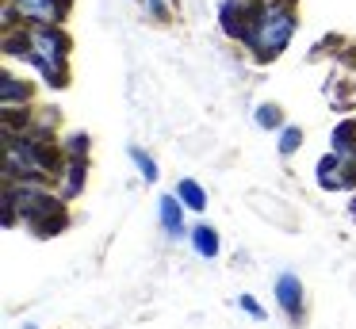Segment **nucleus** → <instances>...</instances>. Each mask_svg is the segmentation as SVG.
<instances>
[{
    "mask_svg": "<svg viewBox=\"0 0 356 329\" xmlns=\"http://www.w3.org/2000/svg\"><path fill=\"white\" fill-rule=\"evenodd\" d=\"M8 54H24V58L31 61L42 77H47V84H54V88H62L65 77H70V69H65V58H70V38H65L58 27H50V23H35L19 42H16V38H8Z\"/></svg>",
    "mask_w": 356,
    "mask_h": 329,
    "instance_id": "f257e3e1",
    "label": "nucleus"
},
{
    "mask_svg": "<svg viewBox=\"0 0 356 329\" xmlns=\"http://www.w3.org/2000/svg\"><path fill=\"white\" fill-rule=\"evenodd\" d=\"M291 35H295V12H291V4H287V0H268V4L257 8L253 23H249L245 42L253 46L257 58L272 61V58H280V54L287 50Z\"/></svg>",
    "mask_w": 356,
    "mask_h": 329,
    "instance_id": "f03ea898",
    "label": "nucleus"
},
{
    "mask_svg": "<svg viewBox=\"0 0 356 329\" xmlns=\"http://www.w3.org/2000/svg\"><path fill=\"white\" fill-rule=\"evenodd\" d=\"M54 168V145L47 134H12L8 130V180H42Z\"/></svg>",
    "mask_w": 356,
    "mask_h": 329,
    "instance_id": "7ed1b4c3",
    "label": "nucleus"
},
{
    "mask_svg": "<svg viewBox=\"0 0 356 329\" xmlns=\"http://www.w3.org/2000/svg\"><path fill=\"white\" fill-rule=\"evenodd\" d=\"M318 184L325 191H341V188H353L356 184V161L341 157V153H325L318 161Z\"/></svg>",
    "mask_w": 356,
    "mask_h": 329,
    "instance_id": "20e7f679",
    "label": "nucleus"
},
{
    "mask_svg": "<svg viewBox=\"0 0 356 329\" xmlns=\"http://www.w3.org/2000/svg\"><path fill=\"white\" fill-rule=\"evenodd\" d=\"M70 4L73 0H12V12L24 15L27 23H50V27H58L70 15Z\"/></svg>",
    "mask_w": 356,
    "mask_h": 329,
    "instance_id": "39448f33",
    "label": "nucleus"
},
{
    "mask_svg": "<svg viewBox=\"0 0 356 329\" xmlns=\"http://www.w3.org/2000/svg\"><path fill=\"white\" fill-rule=\"evenodd\" d=\"M276 303L284 310L287 321H299L302 318V283L295 272H280L276 275Z\"/></svg>",
    "mask_w": 356,
    "mask_h": 329,
    "instance_id": "423d86ee",
    "label": "nucleus"
},
{
    "mask_svg": "<svg viewBox=\"0 0 356 329\" xmlns=\"http://www.w3.org/2000/svg\"><path fill=\"white\" fill-rule=\"evenodd\" d=\"M222 31L234 38H245L249 35V23H253L257 8H245V0H222Z\"/></svg>",
    "mask_w": 356,
    "mask_h": 329,
    "instance_id": "0eeeda50",
    "label": "nucleus"
},
{
    "mask_svg": "<svg viewBox=\"0 0 356 329\" xmlns=\"http://www.w3.org/2000/svg\"><path fill=\"white\" fill-rule=\"evenodd\" d=\"M157 218H161V230L169 237H188L192 230H184V203L180 195H161L157 199Z\"/></svg>",
    "mask_w": 356,
    "mask_h": 329,
    "instance_id": "6e6552de",
    "label": "nucleus"
},
{
    "mask_svg": "<svg viewBox=\"0 0 356 329\" xmlns=\"http://www.w3.org/2000/svg\"><path fill=\"white\" fill-rule=\"evenodd\" d=\"M81 188H85V157H70L62 165V195L73 199L81 195Z\"/></svg>",
    "mask_w": 356,
    "mask_h": 329,
    "instance_id": "1a4fd4ad",
    "label": "nucleus"
},
{
    "mask_svg": "<svg viewBox=\"0 0 356 329\" xmlns=\"http://www.w3.org/2000/svg\"><path fill=\"white\" fill-rule=\"evenodd\" d=\"M188 237H192V249L200 252V257H207V260H211V257H218V230H215V226L200 222V226H195Z\"/></svg>",
    "mask_w": 356,
    "mask_h": 329,
    "instance_id": "9d476101",
    "label": "nucleus"
},
{
    "mask_svg": "<svg viewBox=\"0 0 356 329\" xmlns=\"http://www.w3.org/2000/svg\"><path fill=\"white\" fill-rule=\"evenodd\" d=\"M333 153L356 161V122H341V127L333 130Z\"/></svg>",
    "mask_w": 356,
    "mask_h": 329,
    "instance_id": "9b49d317",
    "label": "nucleus"
},
{
    "mask_svg": "<svg viewBox=\"0 0 356 329\" xmlns=\"http://www.w3.org/2000/svg\"><path fill=\"white\" fill-rule=\"evenodd\" d=\"M0 99H4V107L24 104V99H27V84L16 81L12 73H4V77H0Z\"/></svg>",
    "mask_w": 356,
    "mask_h": 329,
    "instance_id": "f8f14e48",
    "label": "nucleus"
},
{
    "mask_svg": "<svg viewBox=\"0 0 356 329\" xmlns=\"http://www.w3.org/2000/svg\"><path fill=\"white\" fill-rule=\"evenodd\" d=\"M177 195H180V203L192 207V211H203V207H207V191H203L195 180H180L177 184Z\"/></svg>",
    "mask_w": 356,
    "mask_h": 329,
    "instance_id": "ddd939ff",
    "label": "nucleus"
},
{
    "mask_svg": "<svg viewBox=\"0 0 356 329\" xmlns=\"http://www.w3.org/2000/svg\"><path fill=\"white\" fill-rule=\"evenodd\" d=\"M127 153H131V161H134V168H138V172H142V180H146V184H154V180H157V176H161V172H157V161H154V157H149V153H142V150H138V145H131V150H127Z\"/></svg>",
    "mask_w": 356,
    "mask_h": 329,
    "instance_id": "4468645a",
    "label": "nucleus"
},
{
    "mask_svg": "<svg viewBox=\"0 0 356 329\" xmlns=\"http://www.w3.org/2000/svg\"><path fill=\"white\" fill-rule=\"evenodd\" d=\"M253 119H257V127L272 130V127H280V119H284V115H280V107H276V104H261Z\"/></svg>",
    "mask_w": 356,
    "mask_h": 329,
    "instance_id": "2eb2a0df",
    "label": "nucleus"
},
{
    "mask_svg": "<svg viewBox=\"0 0 356 329\" xmlns=\"http://www.w3.org/2000/svg\"><path fill=\"white\" fill-rule=\"evenodd\" d=\"M299 145H302V130L299 127H284V130H280V153H284V157H287V153H295Z\"/></svg>",
    "mask_w": 356,
    "mask_h": 329,
    "instance_id": "dca6fc26",
    "label": "nucleus"
},
{
    "mask_svg": "<svg viewBox=\"0 0 356 329\" xmlns=\"http://www.w3.org/2000/svg\"><path fill=\"white\" fill-rule=\"evenodd\" d=\"M65 150H70V157H85V153H88V138L85 134H73L70 142H65Z\"/></svg>",
    "mask_w": 356,
    "mask_h": 329,
    "instance_id": "f3484780",
    "label": "nucleus"
},
{
    "mask_svg": "<svg viewBox=\"0 0 356 329\" xmlns=\"http://www.w3.org/2000/svg\"><path fill=\"white\" fill-rule=\"evenodd\" d=\"M241 310H245V314H249V318H257V321H264V306H261V303H257V298H253V295H241Z\"/></svg>",
    "mask_w": 356,
    "mask_h": 329,
    "instance_id": "a211bd4d",
    "label": "nucleus"
},
{
    "mask_svg": "<svg viewBox=\"0 0 356 329\" xmlns=\"http://www.w3.org/2000/svg\"><path fill=\"white\" fill-rule=\"evenodd\" d=\"M146 8L157 15V19H165V15H169V8H165V0H146Z\"/></svg>",
    "mask_w": 356,
    "mask_h": 329,
    "instance_id": "6ab92c4d",
    "label": "nucleus"
},
{
    "mask_svg": "<svg viewBox=\"0 0 356 329\" xmlns=\"http://www.w3.org/2000/svg\"><path fill=\"white\" fill-rule=\"evenodd\" d=\"M348 214H353V218H356V195H353V207H348Z\"/></svg>",
    "mask_w": 356,
    "mask_h": 329,
    "instance_id": "aec40b11",
    "label": "nucleus"
}]
</instances>
